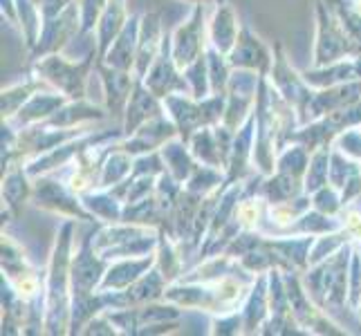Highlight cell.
Instances as JSON below:
<instances>
[{
  "instance_id": "cell-1",
  "label": "cell",
  "mask_w": 361,
  "mask_h": 336,
  "mask_svg": "<svg viewBox=\"0 0 361 336\" xmlns=\"http://www.w3.org/2000/svg\"><path fill=\"white\" fill-rule=\"evenodd\" d=\"M39 72L45 74V79L54 81L61 90L68 97H83V83H85V72H88V63L74 66L68 63L61 56H49L43 63H39Z\"/></svg>"
},
{
  "instance_id": "cell-10",
  "label": "cell",
  "mask_w": 361,
  "mask_h": 336,
  "mask_svg": "<svg viewBox=\"0 0 361 336\" xmlns=\"http://www.w3.org/2000/svg\"><path fill=\"white\" fill-rule=\"evenodd\" d=\"M345 227H348V233L353 235V238H357L361 242V216L359 213H348V220H345Z\"/></svg>"
},
{
  "instance_id": "cell-5",
  "label": "cell",
  "mask_w": 361,
  "mask_h": 336,
  "mask_svg": "<svg viewBox=\"0 0 361 336\" xmlns=\"http://www.w3.org/2000/svg\"><path fill=\"white\" fill-rule=\"evenodd\" d=\"M121 27H123V0H108L102 23H99V27H97L99 41H102L99 43L102 52L106 49V45L115 43V36L119 34Z\"/></svg>"
},
{
  "instance_id": "cell-4",
  "label": "cell",
  "mask_w": 361,
  "mask_h": 336,
  "mask_svg": "<svg viewBox=\"0 0 361 336\" xmlns=\"http://www.w3.org/2000/svg\"><path fill=\"white\" fill-rule=\"evenodd\" d=\"M140 25H137V18H133V25H126L121 30L119 39L113 43L108 52V66L110 68H117V70H130L133 63V49L135 45H140Z\"/></svg>"
},
{
  "instance_id": "cell-3",
  "label": "cell",
  "mask_w": 361,
  "mask_h": 336,
  "mask_svg": "<svg viewBox=\"0 0 361 336\" xmlns=\"http://www.w3.org/2000/svg\"><path fill=\"white\" fill-rule=\"evenodd\" d=\"M348 39L339 32L337 23H334L330 16L323 14L321 9V32H319V45H317V63H332L337 61L343 52H348Z\"/></svg>"
},
{
  "instance_id": "cell-9",
  "label": "cell",
  "mask_w": 361,
  "mask_h": 336,
  "mask_svg": "<svg viewBox=\"0 0 361 336\" xmlns=\"http://www.w3.org/2000/svg\"><path fill=\"white\" fill-rule=\"evenodd\" d=\"M238 220L243 227H256L258 222V204H254V200H247L238 206Z\"/></svg>"
},
{
  "instance_id": "cell-13",
  "label": "cell",
  "mask_w": 361,
  "mask_h": 336,
  "mask_svg": "<svg viewBox=\"0 0 361 336\" xmlns=\"http://www.w3.org/2000/svg\"><path fill=\"white\" fill-rule=\"evenodd\" d=\"M359 307H361V305H359Z\"/></svg>"
},
{
  "instance_id": "cell-6",
  "label": "cell",
  "mask_w": 361,
  "mask_h": 336,
  "mask_svg": "<svg viewBox=\"0 0 361 336\" xmlns=\"http://www.w3.org/2000/svg\"><path fill=\"white\" fill-rule=\"evenodd\" d=\"M157 112H159V108L155 106L153 97H148V92H144V90H137L128 104V123H126L128 132H135L133 128L137 123L146 121L151 115H157Z\"/></svg>"
},
{
  "instance_id": "cell-8",
  "label": "cell",
  "mask_w": 361,
  "mask_h": 336,
  "mask_svg": "<svg viewBox=\"0 0 361 336\" xmlns=\"http://www.w3.org/2000/svg\"><path fill=\"white\" fill-rule=\"evenodd\" d=\"M108 0H81L79 5V16L83 23V30H92L97 25V16L106 9Z\"/></svg>"
},
{
  "instance_id": "cell-11",
  "label": "cell",
  "mask_w": 361,
  "mask_h": 336,
  "mask_svg": "<svg viewBox=\"0 0 361 336\" xmlns=\"http://www.w3.org/2000/svg\"><path fill=\"white\" fill-rule=\"evenodd\" d=\"M243 97H247V94H243V92L238 94V115H243V106H245V99H243ZM227 112H231V115H233V112H235V106H229ZM231 115H227V119H229Z\"/></svg>"
},
{
  "instance_id": "cell-2",
  "label": "cell",
  "mask_w": 361,
  "mask_h": 336,
  "mask_svg": "<svg viewBox=\"0 0 361 336\" xmlns=\"http://www.w3.org/2000/svg\"><path fill=\"white\" fill-rule=\"evenodd\" d=\"M202 14L200 9L195 11V16L189 25H184L182 30H178L176 34V47H173V63H176L178 68H184L189 66L193 58H202L197 56L200 54V41H193V39H200V32H202Z\"/></svg>"
},
{
  "instance_id": "cell-12",
  "label": "cell",
  "mask_w": 361,
  "mask_h": 336,
  "mask_svg": "<svg viewBox=\"0 0 361 336\" xmlns=\"http://www.w3.org/2000/svg\"><path fill=\"white\" fill-rule=\"evenodd\" d=\"M357 5H359V9H361V0H357Z\"/></svg>"
},
{
  "instance_id": "cell-7",
  "label": "cell",
  "mask_w": 361,
  "mask_h": 336,
  "mask_svg": "<svg viewBox=\"0 0 361 336\" xmlns=\"http://www.w3.org/2000/svg\"><path fill=\"white\" fill-rule=\"evenodd\" d=\"M235 39V23L229 7H222L214 20V43L220 52H227Z\"/></svg>"
}]
</instances>
